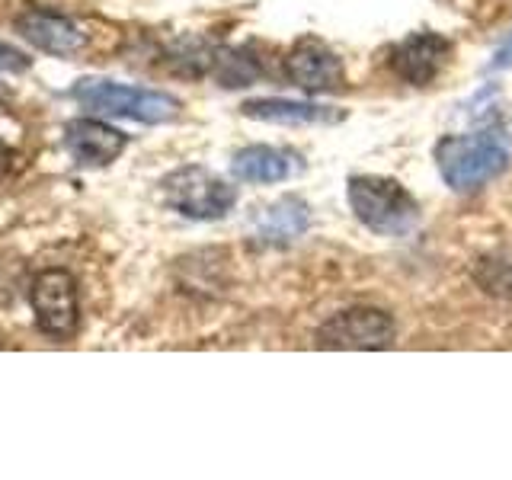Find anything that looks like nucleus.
<instances>
[{"instance_id": "6e6552de", "label": "nucleus", "mask_w": 512, "mask_h": 480, "mask_svg": "<svg viewBox=\"0 0 512 480\" xmlns=\"http://www.w3.org/2000/svg\"><path fill=\"white\" fill-rule=\"evenodd\" d=\"M448 52H452L448 39L436 36V32H416V36H410V39H404L400 45H394V52H391V71L400 80L413 84V87H426L445 68Z\"/></svg>"}, {"instance_id": "39448f33", "label": "nucleus", "mask_w": 512, "mask_h": 480, "mask_svg": "<svg viewBox=\"0 0 512 480\" xmlns=\"http://www.w3.org/2000/svg\"><path fill=\"white\" fill-rule=\"evenodd\" d=\"M32 314L45 336L55 340H71L80 327V301L77 282L68 269H45L29 288Z\"/></svg>"}, {"instance_id": "f03ea898", "label": "nucleus", "mask_w": 512, "mask_h": 480, "mask_svg": "<svg viewBox=\"0 0 512 480\" xmlns=\"http://www.w3.org/2000/svg\"><path fill=\"white\" fill-rule=\"evenodd\" d=\"M80 106H87L103 116H119V119H135V122H170L180 112V100L160 90H144V87H128L116 84V80H80L71 90Z\"/></svg>"}, {"instance_id": "423d86ee", "label": "nucleus", "mask_w": 512, "mask_h": 480, "mask_svg": "<svg viewBox=\"0 0 512 480\" xmlns=\"http://www.w3.org/2000/svg\"><path fill=\"white\" fill-rule=\"evenodd\" d=\"M397 336L391 314L378 308H349L324 320L317 330L320 349H388Z\"/></svg>"}, {"instance_id": "0eeeda50", "label": "nucleus", "mask_w": 512, "mask_h": 480, "mask_svg": "<svg viewBox=\"0 0 512 480\" xmlns=\"http://www.w3.org/2000/svg\"><path fill=\"white\" fill-rule=\"evenodd\" d=\"M285 74L308 93H333L343 87V61L320 39H301L285 58Z\"/></svg>"}, {"instance_id": "f8f14e48", "label": "nucleus", "mask_w": 512, "mask_h": 480, "mask_svg": "<svg viewBox=\"0 0 512 480\" xmlns=\"http://www.w3.org/2000/svg\"><path fill=\"white\" fill-rule=\"evenodd\" d=\"M247 119H260L272 125H311V122H333L336 112L314 103H295V100H250L244 103Z\"/></svg>"}, {"instance_id": "7ed1b4c3", "label": "nucleus", "mask_w": 512, "mask_h": 480, "mask_svg": "<svg viewBox=\"0 0 512 480\" xmlns=\"http://www.w3.org/2000/svg\"><path fill=\"white\" fill-rule=\"evenodd\" d=\"M349 205L365 228L388 237L407 234L420 218L416 199L400 183L384 180V176H356V180H349Z\"/></svg>"}, {"instance_id": "f257e3e1", "label": "nucleus", "mask_w": 512, "mask_h": 480, "mask_svg": "<svg viewBox=\"0 0 512 480\" xmlns=\"http://www.w3.org/2000/svg\"><path fill=\"white\" fill-rule=\"evenodd\" d=\"M436 160L442 180L455 192H474L509 167V132L490 125L474 135H448L439 141Z\"/></svg>"}, {"instance_id": "2eb2a0df", "label": "nucleus", "mask_w": 512, "mask_h": 480, "mask_svg": "<svg viewBox=\"0 0 512 480\" xmlns=\"http://www.w3.org/2000/svg\"><path fill=\"white\" fill-rule=\"evenodd\" d=\"M26 68H29V58L20 48L0 42V71H26Z\"/></svg>"}, {"instance_id": "f3484780", "label": "nucleus", "mask_w": 512, "mask_h": 480, "mask_svg": "<svg viewBox=\"0 0 512 480\" xmlns=\"http://www.w3.org/2000/svg\"><path fill=\"white\" fill-rule=\"evenodd\" d=\"M10 167H13V151H10V148H4V144H0V176H7V173H10Z\"/></svg>"}, {"instance_id": "ddd939ff", "label": "nucleus", "mask_w": 512, "mask_h": 480, "mask_svg": "<svg viewBox=\"0 0 512 480\" xmlns=\"http://www.w3.org/2000/svg\"><path fill=\"white\" fill-rule=\"evenodd\" d=\"M308 205L301 199H282L279 205L269 208L266 215V228H263V237H272V240H292L298 237L301 231H308Z\"/></svg>"}, {"instance_id": "dca6fc26", "label": "nucleus", "mask_w": 512, "mask_h": 480, "mask_svg": "<svg viewBox=\"0 0 512 480\" xmlns=\"http://www.w3.org/2000/svg\"><path fill=\"white\" fill-rule=\"evenodd\" d=\"M512 64V39L500 48V52L493 55V61H490V71H503V68H509Z\"/></svg>"}, {"instance_id": "4468645a", "label": "nucleus", "mask_w": 512, "mask_h": 480, "mask_svg": "<svg viewBox=\"0 0 512 480\" xmlns=\"http://www.w3.org/2000/svg\"><path fill=\"white\" fill-rule=\"evenodd\" d=\"M474 276L484 292H490L496 298H512V260H503V256L480 260Z\"/></svg>"}, {"instance_id": "9d476101", "label": "nucleus", "mask_w": 512, "mask_h": 480, "mask_svg": "<svg viewBox=\"0 0 512 480\" xmlns=\"http://www.w3.org/2000/svg\"><path fill=\"white\" fill-rule=\"evenodd\" d=\"M16 29H20V36L29 45H36L39 52H48V55L68 58L87 48V32L58 13H42V10L26 13L16 20Z\"/></svg>"}, {"instance_id": "20e7f679", "label": "nucleus", "mask_w": 512, "mask_h": 480, "mask_svg": "<svg viewBox=\"0 0 512 480\" xmlns=\"http://www.w3.org/2000/svg\"><path fill=\"white\" fill-rule=\"evenodd\" d=\"M164 202L186 218L215 221L231 212L237 192L202 167H180L164 180Z\"/></svg>"}, {"instance_id": "9b49d317", "label": "nucleus", "mask_w": 512, "mask_h": 480, "mask_svg": "<svg viewBox=\"0 0 512 480\" xmlns=\"http://www.w3.org/2000/svg\"><path fill=\"white\" fill-rule=\"evenodd\" d=\"M301 170V160L292 151L269 148V144H250L237 151L231 160V173L244 183H282Z\"/></svg>"}, {"instance_id": "1a4fd4ad", "label": "nucleus", "mask_w": 512, "mask_h": 480, "mask_svg": "<svg viewBox=\"0 0 512 480\" xmlns=\"http://www.w3.org/2000/svg\"><path fill=\"white\" fill-rule=\"evenodd\" d=\"M125 144H128V135L96 119H77L64 128V148L71 151L77 164H87V167L112 164V160L125 151Z\"/></svg>"}]
</instances>
